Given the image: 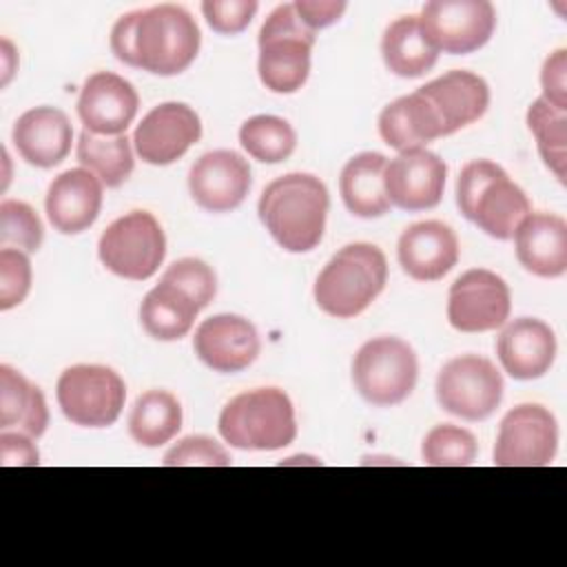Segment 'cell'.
I'll list each match as a JSON object with an SVG mask.
<instances>
[{"label":"cell","mask_w":567,"mask_h":567,"mask_svg":"<svg viewBox=\"0 0 567 567\" xmlns=\"http://www.w3.org/2000/svg\"><path fill=\"white\" fill-rule=\"evenodd\" d=\"M328 188L310 173H288L272 179L259 197V219L288 252L312 250L326 230Z\"/></svg>","instance_id":"6da1fadb"},{"label":"cell","mask_w":567,"mask_h":567,"mask_svg":"<svg viewBox=\"0 0 567 567\" xmlns=\"http://www.w3.org/2000/svg\"><path fill=\"white\" fill-rule=\"evenodd\" d=\"M456 204L465 219L494 239H512L518 224L532 213L525 190L489 162H467L456 179Z\"/></svg>","instance_id":"7a4b0ae2"},{"label":"cell","mask_w":567,"mask_h":567,"mask_svg":"<svg viewBox=\"0 0 567 567\" xmlns=\"http://www.w3.org/2000/svg\"><path fill=\"white\" fill-rule=\"evenodd\" d=\"M388 261L372 244H348L323 266L315 281L317 306L337 319L361 315L383 290Z\"/></svg>","instance_id":"3957f363"},{"label":"cell","mask_w":567,"mask_h":567,"mask_svg":"<svg viewBox=\"0 0 567 567\" xmlns=\"http://www.w3.org/2000/svg\"><path fill=\"white\" fill-rule=\"evenodd\" d=\"M219 434L237 450H281L297 436L292 401L279 388L241 392L224 405Z\"/></svg>","instance_id":"277c9868"},{"label":"cell","mask_w":567,"mask_h":567,"mask_svg":"<svg viewBox=\"0 0 567 567\" xmlns=\"http://www.w3.org/2000/svg\"><path fill=\"white\" fill-rule=\"evenodd\" d=\"M315 31L303 24L295 2L279 4L259 29V80L272 93L299 91L310 73Z\"/></svg>","instance_id":"5b68a950"},{"label":"cell","mask_w":567,"mask_h":567,"mask_svg":"<svg viewBox=\"0 0 567 567\" xmlns=\"http://www.w3.org/2000/svg\"><path fill=\"white\" fill-rule=\"evenodd\" d=\"M199 42V27L184 7L144 9L135 27V64L153 75H177L193 64Z\"/></svg>","instance_id":"8992f818"},{"label":"cell","mask_w":567,"mask_h":567,"mask_svg":"<svg viewBox=\"0 0 567 567\" xmlns=\"http://www.w3.org/2000/svg\"><path fill=\"white\" fill-rule=\"evenodd\" d=\"M419 377V361L410 343L399 337L365 341L352 359L357 392L372 405L390 408L405 401Z\"/></svg>","instance_id":"52a82bcc"},{"label":"cell","mask_w":567,"mask_h":567,"mask_svg":"<svg viewBox=\"0 0 567 567\" xmlns=\"http://www.w3.org/2000/svg\"><path fill=\"white\" fill-rule=\"evenodd\" d=\"M97 255L113 275L131 281H144L162 266L166 237L151 213L131 210L102 233Z\"/></svg>","instance_id":"ba28073f"},{"label":"cell","mask_w":567,"mask_h":567,"mask_svg":"<svg viewBox=\"0 0 567 567\" xmlns=\"http://www.w3.org/2000/svg\"><path fill=\"white\" fill-rule=\"evenodd\" d=\"M62 414L80 427L113 425L126 401V385L122 377L106 365H71L55 388Z\"/></svg>","instance_id":"9c48e42d"},{"label":"cell","mask_w":567,"mask_h":567,"mask_svg":"<svg viewBox=\"0 0 567 567\" xmlns=\"http://www.w3.org/2000/svg\"><path fill=\"white\" fill-rule=\"evenodd\" d=\"M439 405L465 421H483L503 399V377L496 365L478 354L450 359L436 377Z\"/></svg>","instance_id":"30bf717a"},{"label":"cell","mask_w":567,"mask_h":567,"mask_svg":"<svg viewBox=\"0 0 567 567\" xmlns=\"http://www.w3.org/2000/svg\"><path fill=\"white\" fill-rule=\"evenodd\" d=\"M558 450V423L538 403H523L509 410L498 427L494 445L496 467H545Z\"/></svg>","instance_id":"8fae6325"},{"label":"cell","mask_w":567,"mask_h":567,"mask_svg":"<svg viewBox=\"0 0 567 567\" xmlns=\"http://www.w3.org/2000/svg\"><path fill=\"white\" fill-rule=\"evenodd\" d=\"M419 22L436 51L465 55L492 38L496 9L487 0H432L421 9Z\"/></svg>","instance_id":"7c38bea8"},{"label":"cell","mask_w":567,"mask_h":567,"mask_svg":"<svg viewBox=\"0 0 567 567\" xmlns=\"http://www.w3.org/2000/svg\"><path fill=\"white\" fill-rule=\"evenodd\" d=\"M512 295L503 277L472 268L454 279L447 297V321L458 332H489L505 326Z\"/></svg>","instance_id":"4fadbf2b"},{"label":"cell","mask_w":567,"mask_h":567,"mask_svg":"<svg viewBox=\"0 0 567 567\" xmlns=\"http://www.w3.org/2000/svg\"><path fill=\"white\" fill-rule=\"evenodd\" d=\"M199 135V115L188 104L164 102L142 117L133 133V146L142 162L166 166L179 159Z\"/></svg>","instance_id":"5bb4252c"},{"label":"cell","mask_w":567,"mask_h":567,"mask_svg":"<svg viewBox=\"0 0 567 567\" xmlns=\"http://www.w3.org/2000/svg\"><path fill=\"white\" fill-rule=\"evenodd\" d=\"M447 166L427 148H410L385 164L383 184L392 206L401 210H427L439 206Z\"/></svg>","instance_id":"9a60e30c"},{"label":"cell","mask_w":567,"mask_h":567,"mask_svg":"<svg viewBox=\"0 0 567 567\" xmlns=\"http://www.w3.org/2000/svg\"><path fill=\"white\" fill-rule=\"evenodd\" d=\"M188 190L195 204L208 213L235 210L250 190V166L235 151L204 153L190 166Z\"/></svg>","instance_id":"2e32d148"},{"label":"cell","mask_w":567,"mask_h":567,"mask_svg":"<svg viewBox=\"0 0 567 567\" xmlns=\"http://www.w3.org/2000/svg\"><path fill=\"white\" fill-rule=\"evenodd\" d=\"M193 348L210 370L233 374L257 359L261 343L248 319L239 315H215L197 326Z\"/></svg>","instance_id":"e0dca14e"},{"label":"cell","mask_w":567,"mask_h":567,"mask_svg":"<svg viewBox=\"0 0 567 567\" xmlns=\"http://www.w3.org/2000/svg\"><path fill=\"white\" fill-rule=\"evenodd\" d=\"M140 97L128 80L111 71H97L86 78L80 97L78 115L84 131L95 135H122L133 122Z\"/></svg>","instance_id":"ac0fdd59"},{"label":"cell","mask_w":567,"mask_h":567,"mask_svg":"<svg viewBox=\"0 0 567 567\" xmlns=\"http://www.w3.org/2000/svg\"><path fill=\"white\" fill-rule=\"evenodd\" d=\"M556 350L554 330L534 317L509 321L496 341V354L503 370L518 381H532L549 372Z\"/></svg>","instance_id":"d6986e66"},{"label":"cell","mask_w":567,"mask_h":567,"mask_svg":"<svg viewBox=\"0 0 567 567\" xmlns=\"http://www.w3.org/2000/svg\"><path fill=\"white\" fill-rule=\"evenodd\" d=\"M396 255L412 279L439 281L458 261V239L443 221H419L401 233Z\"/></svg>","instance_id":"ffe728a7"},{"label":"cell","mask_w":567,"mask_h":567,"mask_svg":"<svg viewBox=\"0 0 567 567\" xmlns=\"http://www.w3.org/2000/svg\"><path fill=\"white\" fill-rule=\"evenodd\" d=\"M416 91L434 106L443 124V135H452L458 128L476 122L489 106L487 82L481 75L463 69L447 71Z\"/></svg>","instance_id":"44dd1931"},{"label":"cell","mask_w":567,"mask_h":567,"mask_svg":"<svg viewBox=\"0 0 567 567\" xmlns=\"http://www.w3.org/2000/svg\"><path fill=\"white\" fill-rule=\"evenodd\" d=\"M44 208L55 230L62 235H78L100 215L102 182L86 168H69L51 182Z\"/></svg>","instance_id":"7402d4cb"},{"label":"cell","mask_w":567,"mask_h":567,"mask_svg":"<svg viewBox=\"0 0 567 567\" xmlns=\"http://www.w3.org/2000/svg\"><path fill=\"white\" fill-rule=\"evenodd\" d=\"M11 137L27 164L51 168L69 155L73 128L64 111L55 106H35L16 120Z\"/></svg>","instance_id":"603a6c76"},{"label":"cell","mask_w":567,"mask_h":567,"mask_svg":"<svg viewBox=\"0 0 567 567\" xmlns=\"http://www.w3.org/2000/svg\"><path fill=\"white\" fill-rule=\"evenodd\" d=\"M520 266L538 277H560L567 270V221L554 213H529L514 233Z\"/></svg>","instance_id":"cb8c5ba5"},{"label":"cell","mask_w":567,"mask_h":567,"mask_svg":"<svg viewBox=\"0 0 567 567\" xmlns=\"http://www.w3.org/2000/svg\"><path fill=\"white\" fill-rule=\"evenodd\" d=\"M379 133L388 146L403 153L443 137V124L434 106L419 93L390 102L379 115Z\"/></svg>","instance_id":"d4e9b609"},{"label":"cell","mask_w":567,"mask_h":567,"mask_svg":"<svg viewBox=\"0 0 567 567\" xmlns=\"http://www.w3.org/2000/svg\"><path fill=\"white\" fill-rule=\"evenodd\" d=\"M385 155L381 153H359L350 157L339 177V190L346 208L363 219L381 217L390 210V199L385 195L383 173H385Z\"/></svg>","instance_id":"484cf974"},{"label":"cell","mask_w":567,"mask_h":567,"mask_svg":"<svg viewBox=\"0 0 567 567\" xmlns=\"http://www.w3.org/2000/svg\"><path fill=\"white\" fill-rule=\"evenodd\" d=\"M49 425L44 394L22 372L0 365V427L38 439Z\"/></svg>","instance_id":"4316f807"},{"label":"cell","mask_w":567,"mask_h":567,"mask_svg":"<svg viewBox=\"0 0 567 567\" xmlns=\"http://www.w3.org/2000/svg\"><path fill=\"white\" fill-rule=\"evenodd\" d=\"M381 55L394 75L421 78L436 64L439 51L423 33L419 16H403L383 31Z\"/></svg>","instance_id":"83f0119b"},{"label":"cell","mask_w":567,"mask_h":567,"mask_svg":"<svg viewBox=\"0 0 567 567\" xmlns=\"http://www.w3.org/2000/svg\"><path fill=\"white\" fill-rule=\"evenodd\" d=\"M202 308L177 286L159 281L140 306L142 328L157 341H177L186 337Z\"/></svg>","instance_id":"f1b7e54d"},{"label":"cell","mask_w":567,"mask_h":567,"mask_svg":"<svg viewBox=\"0 0 567 567\" xmlns=\"http://www.w3.org/2000/svg\"><path fill=\"white\" fill-rule=\"evenodd\" d=\"M182 427V405L166 390H148L137 396L128 414V432L144 447L168 443Z\"/></svg>","instance_id":"f546056e"},{"label":"cell","mask_w":567,"mask_h":567,"mask_svg":"<svg viewBox=\"0 0 567 567\" xmlns=\"http://www.w3.org/2000/svg\"><path fill=\"white\" fill-rule=\"evenodd\" d=\"M75 153L82 168L91 171L106 188L122 186L133 173V148L124 133L95 135L91 131H82Z\"/></svg>","instance_id":"4dcf8cb0"},{"label":"cell","mask_w":567,"mask_h":567,"mask_svg":"<svg viewBox=\"0 0 567 567\" xmlns=\"http://www.w3.org/2000/svg\"><path fill=\"white\" fill-rule=\"evenodd\" d=\"M527 126L536 137L545 166L565 184L567 166V111L538 97L527 111Z\"/></svg>","instance_id":"1f68e13d"},{"label":"cell","mask_w":567,"mask_h":567,"mask_svg":"<svg viewBox=\"0 0 567 567\" xmlns=\"http://www.w3.org/2000/svg\"><path fill=\"white\" fill-rule=\"evenodd\" d=\"M239 142L250 157L264 164H279L292 155L297 133L284 117L255 115L241 124Z\"/></svg>","instance_id":"d6a6232c"},{"label":"cell","mask_w":567,"mask_h":567,"mask_svg":"<svg viewBox=\"0 0 567 567\" xmlns=\"http://www.w3.org/2000/svg\"><path fill=\"white\" fill-rule=\"evenodd\" d=\"M478 452L474 434L465 427L443 423L432 427L421 445V456L425 465L432 467H465L472 465Z\"/></svg>","instance_id":"836d02e7"},{"label":"cell","mask_w":567,"mask_h":567,"mask_svg":"<svg viewBox=\"0 0 567 567\" xmlns=\"http://www.w3.org/2000/svg\"><path fill=\"white\" fill-rule=\"evenodd\" d=\"M44 228L38 213L18 199L0 204V246L22 252H35L42 246Z\"/></svg>","instance_id":"e575fe53"},{"label":"cell","mask_w":567,"mask_h":567,"mask_svg":"<svg viewBox=\"0 0 567 567\" xmlns=\"http://www.w3.org/2000/svg\"><path fill=\"white\" fill-rule=\"evenodd\" d=\"M162 281H168L184 290L199 308H206L217 292V277L213 268L195 257L173 261L162 275Z\"/></svg>","instance_id":"d590c367"},{"label":"cell","mask_w":567,"mask_h":567,"mask_svg":"<svg viewBox=\"0 0 567 567\" xmlns=\"http://www.w3.org/2000/svg\"><path fill=\"white\" fill-rule=\"evenodd\" d=\"M230 463L228 452L215 439L204 434L186 436L164 454L166 467H228Z\"/></svg>","instance_id":"8d00e7d4"},{"label":"cell","mask_w":567,"mask_h":567,"mask_svg":"<svg viewBox=\"0 0 567 567\" xmlns=\"http://www.w3.org/2000/svg\"><path fill=\"white\" fill-rule=\"evenodd\" d=\"M31 290V261L16 248L0 250V310L20 306Z\"/></svg>","instance_id":"74e56055"},{"label":"cell","mask_w":567,"mask_h":567,"mask_svg":"<svg viewBox=\"0 0 567 567\" xmlns=\"http://www.w3.org/2000/svg\"><path fill=\"white\" fill-rule=\"evenodd\" d=\"M259 4L255 0H206L202 2V13L208 27L217 33L233 35L244 31L255 18Z\"/></svg>","instance_id":"f35d334b"},{"label":"cell","mask_w":567,"mask_h":567,"mask_svg":"<svg viewBox=\"0 0 567 567\" xmlns=\"http://www.w3.org/2000/svg\"><path fill=\"white\" fill-rule=\"evenodd\" d=\"M540 86H543V97L567 111V51L558 49L554 51L540 71Z\"/></svg>","instance_id":"ab89813d"},{"label":"cell","mask_w":567,"mask_h":567,"mask_svg":"<svg viewBox=\"0 0 567 567\" xmlns=\"http://www.w3.org/2000/svg\"><path fill=\"white\" fill-rule=\"evenodd\" d=\"M40 463V454L29 434L2 430L0 434V465L11 467H35Z\"/></svg>","instance_id":"60d3db41"},{"label":"cell","mask_w":567,"mask_h":567,"mask_svg":"<svg viewBox=\"0 0 567 567\" xmlns=\"http://www.w3.org/2000/svg\"><path fill=\"white\" fill-rule=\"evenodd\" d=\"M295 9L299 13V18L303 20V24L312 31L323 29L332 22H337L341 18V13L346 11V2L341 0H297Z\"/></svg>","instance_id":"b9f144b4"},{"label":"cell","mask_w":567,"mask_h":567,"mask_svg":"<svg viewBox=\"0 0 567 567\" xmlns=\"http://www.w3.org/2000/svg\"><path fill=\"white\" fill-rule=\"evenodd\" d=\"M140 13L142 11L124 13L111 29V51L120 62L128 66H137L135 64V27H137Z\"/></svg>","instance_id":"7bdbcfd3"},{"label":"cell","mask_w":567,"mask_h":567,"mask_svg":"<svg viewBox=\"0 0 567 567\" xmlns=\"http://www.w3.org/2000/svg\"><path fill=\"white\" fill-rule=\"evenodd\" d=\"M0 60H2V86L9 84L16 66H18V53L9 40H0Z\"/></svg>","instance_id":"ee69618b"}]
</instances>
